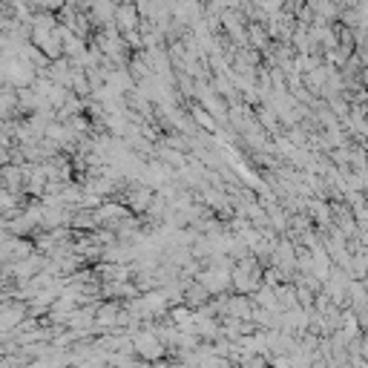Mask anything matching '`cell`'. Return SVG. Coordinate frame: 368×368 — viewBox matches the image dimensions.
I'll return each mask as SVG.
<instances>
[{"label": "cell", "instance_id": "obj_1", "mask_svg": "<svg viewBox=\"0 0 368 368\" xmlns=\"http://www.w3.org/2000/svg\"><path fill=\"white\" fill-rule=\"evenodd\" d=\"M152 193L150 187H138V190H130V210H138V213H144L147 207H150L152 201Z\"/></svg>", "mask_w": 368, "mask_h": 368}, {"label": "cell", "instance_id": "obj_2", "mask_svg": "<svg viewBox=\"0 0 368 368\" xmlns=\"http://www.w3.org/2000/svg\"><path fill=\"white\" fill-rule=\"evenodd\" d=\"M193 112H196V121H199L201 127H207V130H216V121L210 118V112H207V110H201V107H196Z\"/></svg>", "mask_w": 368, "mask_h": 368}]
</instances>
